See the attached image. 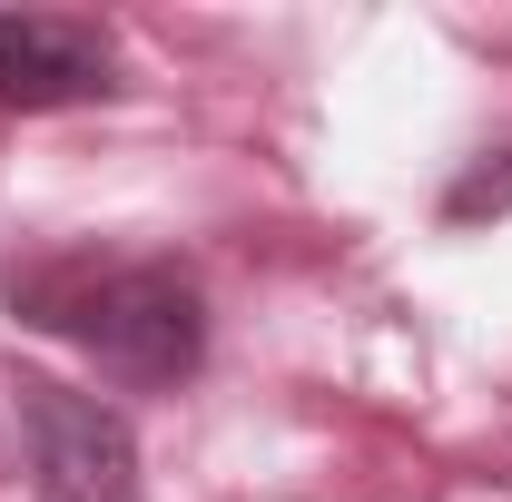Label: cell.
<instances>
[{"label": "cell", "mask_w": 512, "mask_h": 502, "mask_svg": "<svg viewBox=\"0 0 512 502\" xmlns=\"http://www.w3.org/2000/svg\"><path fill=\"white\" fill-rule=\"evenodd\" d=\"M483 217H512V138L483 148V158L444 188V227H483Z\"/></svg>", "instance_id": "obj_4"}, {"label": "cell", "mask_w": 512, "mask_h": 502, "mask_svg": "<svg viewBox=\"0 0 512 502\" xmlns=\"http://www.w3.org/2000/svg\"><path fill=\"white\" fill-rule=\"evenodd\" d=\"M119 89V50L99 20L69 10H0V99L10 109H79Z\"/></svg>", "instance_id": "obj_3"}, {"label": "cell", "mask_w": 512, "mask_h": 502, "mask_svg": "<svg viewBox=\"0 0 512 502\" xmlns=\"http://www.w3.org/2000/svg\"><path fill=\"white\" fill-rule=\"evenodd\" d=\"M20 463L40 502H138V434L119 404L79 384L30 375L20 384Z\"/></svg>", "instance_id": "obj_2"}, {"label": "cell", "mask_w": 512, "mask_h": 502, "mask_svg": "<svg viewBox=\"0 0 512 502\" xmlns=\"http://www.w3.org/2000/svg\"><path fill=\"white\" fill-rule=\"evenodd\" d=\"M10 306L30 325H50V335H69L99 375H119V384H188L207 365V296H197L188 266H168V256L50 266Z\"/></svg>", "instance_id": "obj_1"}]
</instances>
